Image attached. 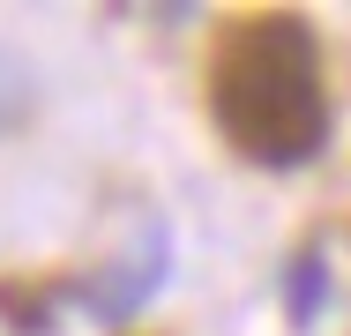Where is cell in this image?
I'll list each match as a JSON object with an SVG mask.
<instances>
[{"mask_svg":"<svg viewBox=\"0 0 351 336\" xmlns=\"http://www.w3.org/2000/svg\"><path fill=\"white\" fill-rule=\"evenodd\" d=\"M165 276H172V224H165V217H142L135 239H128L105 269L68 276V299L97 322V329H120V322H135L142 307L165 291Z\"/></svg>","mask_w":351,"mask_h":336,"instance_id":"7a4b0ae2","label":"cell"},{"mask_svg":"<svg viewBox=\"0 0 351 336\" xmlns=\"http://www.w3.org/2000/svg\"><path fill=\"white\" fill-rule=\"evenodd\" d=\"M30 97H38V82H30V67L15 60L8 45H0V134L15 128L23 112H30Z\"/></svg>","mask_w":351,"mask_h":336,"instance_id":"5b68a950","label":"cell"},{"mask_svg":"<svg viewBox=\"0 0 351 336\" xmlns=\"http://www.w3.org/2000/svg\"><path fill=\"white\" fill-rule=\"evenodd\" d=\"M53 299H68V284H53V291L8 284V291H0V314H8V322H15L23 336H45V329H53Z\"/></svg>","mask_w":351,"mask_h":336,"instance_id":"277c9868","label":"cell"},{"mask_svg":"<svg viewBox=\"0 0 351 336\" xmlns=\"http://www.w3.org/2000/svg\"><path fill=\"white\" fill-rule=\"evenodd\" d=\"M210 120L247 165H314L337 134L322 38L306 15H239L210 53Z\"/></svg>","mask_w":351,"mask_h":336,"instance_id":"6da1fadb","label":"cell"},{"mask_svg":"<svg viewBox=\"0 0 351 336\" xmlns=\"http://www.w3.org/2000/svg\"><path fill=\"white\" fill-rule=\"evenodd\" d=\"M329 291H337V276H329V247H314V239H306V247L284 262V314H291V329H299V336L322 322Z\"/></svg>","mask_w":351,"mask_h":336,"instance_id":"3957f363","label":"cell"}]
</instances>
